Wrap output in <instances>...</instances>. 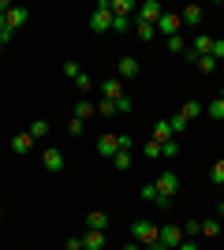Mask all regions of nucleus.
<instances>
[{
	"mask_svg": "<svg viewBox=\"0 0 224 250\" xmlns=\"http://www.w3.org/2000/svg\"><path fill=\"white\" fill-rule=\"evenodd\" d=\"M90 30H94V34H108V30H112V4H108V0H101V4L94 8V15H90Z\"/></svg>",
	"mask_w": 224,
	"mask_h": 250,
	"instance_id": "1",
	"label": "nucleus"
},
{
	"mask_svg": "<svg viewBox=\"0 0 224 250\" xmlns=\"http://www.w3.org/2000/svg\"><path fill=\"white\" fill-rule=\"evenodd\" d=\"M180 26H183V19L176 15V11H164V15L157 19V34L164 38V42H168V38H176V34H180Z\"/></svg>",
	"mask_w": 224,
	"mask_h": 250,
	"instance_id": "2",
	"label": "nucleus"
},
{
	"mask_svg": "<svg viewBox=\"0 0 224 250\" xmlns=\"http://www.w3.org/2000/svg\"><path fill=\"white\" fill-rule=\"evenodd\" d=\"M157 239L164 243L168 250H180V243H183V228H180V224H161V228H157Z\"/></svg>",
	"mask_w": 224,
	"mask_h": 250,
	"instance_id": "3",
	"label": "nucleus"
},
{
	"mask_svg": "<svg viewBox=\"0 0 224 250\" xmlns=\"http://www.w3.org/2000/svg\"><path fill=\"white\" fill-rule=\"evenodd\" d=\"M153 187H157V194H164V198H176V190H180V176H176V172H161V176L153 179Z\"/></svg>",
	"mask_w": 224,
	"mask_h": 250,
	"instance_id": "4",
	"label": "nucleus"
},
{
	"mask_svg": "<svg viewBox=\"0 0 224 250\" xmlns=\"http://www.w3.org/2000/svg\"><path fill=\"white\" fill-rule=\"evenodd\" d=\"M131 235H135V243H142V247L157 243V228H153L149 220H135V224H131Z\"/></svg>",
	"mask_w": 224,
	"mask_h": 250,
	"instance_id": "5",
	"label": "nucleus"
},
{
	"mask_svg": "<svg viewBox=\"0 0 224 250\" xmlns=\"http://www.w3.org/2000/svg\"><path fill=\"white\" fill-rule=\"evenodd\" d=\"M164 15V8H161L157 0H142V8H139V19L149 22V26H157V19Z\"/></svg>",
	"mask_w": 224,
	"mask_h": 250,
	"instance_id": "6",
	"label": "nucleus"
},
{
	"mask_svg": "<svg viewBox=\"0 0 224 250\" xmlns=\"http://www.w3.org/2000/svg\"><path fill=\"white\" fill-rule=\"evenodd\" d=\"M26 19H30V11L22 8V4H11V11L4 15V22H8V34H15V30H19V26H22Z\"/></svg>",
	"mask_w": 224,
	"mask_h": 250,
	"instance_id": "7",
	"label": "nucleus"
},
{
	"mask_svg": "<svg viewBox=\"0 0 224 250\" xmlns=\"http://www.w3.org/2000/svg\"><path fill=\"white\" fill-rule=\"evenodd\" d=\"M41 165H45V172H53V176H56V172H64V153H60V149H45V153H41Z\"/></svg>",
	"mask_w": 224,
	"mask_h": 250,
	"instance_id": "8",
	"label": "nucleus"
},
{
	"mask_svg": "<svg viewBox=\"0 0 224 250\" xmlns=\"http://www.w3.org/2000/svg\"><path fill=\"white\" fill-rule=\"evenodd\" d=\"M97 153L112 161V157L120 153V135H101V138H97Z\"/></svg>",
	"mask_w": 224,
	"mask_h": 250,
	"instance_id": "9",
	"label": "nucleus"
},
{
	"mask_svg": "<svg viewBox=\"0 0 224 250\" xmlns=\"http://www.w3.org/2000/svg\"><path fill=\"white\" fill-rule=\"evenodd\" d=\"M135 75H139V60H135V56H120L116 79H135Z\"/></svg>",
	"mask_w": 224,
	"mask_h": 250,
	"instance_id": "10",
	"label": "nucleus"
},
{
	"mask_svg": "<svg viewBox=\"0 0 224 250\" xmlns=\"http://www.w3.org/2000/svg\"><path fill=\"white\" fill-rule=\"evenodd\" d=\"M101 94H105V101H120V97H123V83L112 75V79H105V83H101Z\"/></svg>",
	"mask_w": 224,
	"mask_h": 250,
	"instance_id": "11",
	"label": "nucleus"
},
{
	"mask_svg": "<svg viewBox=\"0 0 224 250\" xmlns=\"http://www.w3.org/2000/svg\"><path fill=\"white\" fill-rule=\"evenodd\" d=\"M191 52H194V56H209V52H213V38L194 34V38H191Z\"/></svg>",
	"mask_w": 224,
	"mask_h": 250,
	"instance_id": "12",
	"label": "nucleus"
},
{
	"mask_svg": "<svg viewBox=\"0 0 224 250\" xmlns=\"http://www.w3.org/2000/svg\"><path fill=\"white\" fill-rule=\"evenodd\" d=\"M108 224H112V220H108V213H101V209H97V213H90V217H86V228H90V231H105Z\"/></svg>",
	"mask_w": 224,
	"mask_h": 250,
	"instance_id": "13",
	"label": "nucleus"
},
{
	"mask_svg": "<svg viewBox=\"0 0 224 250\" xmlns=\"http://www.w3.org/2000/svg\"><path fill=\"white\" fill-rule=\"evenodd\" d=\"M30 146H34V138H30V131H22V135H15L11 138V149H15V153H30Z\"/></svg>",
	"mask_w": 224,
	"mask_h": 250,
	"instance_id": "14",
	"label": "nucleus"
},
{
	"mask_svg": "<svg viewBox=\"0 0 224 250\" xmlns=\"http://www.w3.org/2000/svg\"><path fill=\"white\" fill-rule=\"evenodd\" d=\"M153 142H172V124L168 120H157V124H153Z\"/></svg>",
	"mask_w": 224,
	"mask_h": 250,
	"instance_id": "15",
	"label": "nucleus"
},
{
	"mask_svg": "<svg viewBox=\"0 0 224 250\" xmlns=\"http://www.w3.org/2000/svg\"><path fill=\"white\" fill-rule=\"evenodd\" d=\"M183 22H187V26H198V22H202V8H198V4H187V8H183V15H180Z\"/></svg>",
	"mask_w": 224,
	"mask_h": 250,
	"instance_id": "16",
	"label": "nucleus"
},
{
	"mask_svg": "<svg viewBox=\"0 0 224 250\" xmlns=\"http://www.w3.org/2000/svg\"><path fill=\"white\" fill-rule=\"evenodd\" d=\"M131 165H135V157H131V149H120V153L112 157V168H116V172H127Z\"/></svg>",
	"mask_w": 224,
	"mask_h": 250,
	"instance_id": "17",
	"label": "nucleus"
},
{
	"mask_svg": "<svg viewBox=\"0 0 224 250\" xmlns=\"http://www.w3.org/2000/svg\"><path fill=\"white\" fill-rule=\"evenodd\" d=\"M131 11H135V0H112V15L116 19H127Z\"/></svg>",
	"mask_w": 224,
	"mask_h": 250,
	"instance_id": "18",
	"label": "nucleus"
},
{
	"mask_svg": "<svg viewBox=\"0 0 224 250\" xmlns=\"http://www.w3.org/2000/svg\"><path fill=\"white\" fill-rule=\"evenodd\" d=\"M82 247H86V250H101V247H105V231H86Z\"/></svg>",
	"mask_w": 224,
	"mask_h": 250,
	"instance_id": "19",
	"label": "nucleus"
},
{
	"mask_svg": "<svg viewBox=\"0 0 224 250\" xmlns=\"http://www.w3.org/2000/svg\"><path fill=\"white\" fill-rule=\"evenodd\" d=\"M94 112H97V104H90V101H79V104H75V120H82V124H86Z\"/></svg>",
	"mask_w": 224,
	"mask_h": 250,
	"instance_id": "20",
	"label": "nucleus"
},
{
	"mask_svg": "<svg viewBox=\"0 0 224 250\" xmlns=\"http://www.w3.org/2000/svg\"><path fill=\"white\" fill-rule=\"evenodd\" d=\"M180 116H187V120H198V116H202V101H183Z\"/></svg>",
	"mask_w": 224,
	"mask_h": 250,
	"instance_id": "21",
	"label": "nucleus"
},
{
	"mask_svg": "<svg viewBox=\"0 0 224 250\" xmlns=\"http://www.w3.org/2000/svg\"><path fill=\"white\" fill-rule=\"evenodd\" d=\"M205 116H209V120H221V124H224V97H221V101H209V104H205Z\"/></svg>",
	"mask_w": 224,
	"mask_h": 250,
	"instance_id": "22",
	"label": "nucleus"
},
{
	"mask_svg": "<svg viewBox=\"0 0 224 250\" xmlns=\"http://www.w3.org/2000/svg\"><path fill=\"white\" fill-rule=\"evenodd\" d=\"M49 131H53V127H49V120H34V124H30V138H45Z\"/></svg>",
	"mask_w": 224,
	"mask_h": 250,
	"instance_id": "23",
	"label": "nucleus"
},
{
	"mask_svg": "<svg viewBox=\"0 0 224 250\" xmlns=\"http://www.w3.org/2000/svg\"><path fill=\"white\" fill-rule=\"evenodd\" d=\"M135 30H139L142 42H153V38H157V26H149V22H142V19H139V26H135Z\"/></svg>",
	"mask_w": 224,
	"mask_h": 250,
	"instance_id": "24",
	"label": "nucleus"
},
{
	"mask_svg": "<svg viewBox=\"0 0 224 250\" xmlns=\"http://www.w3.org/2000/svg\"><path fill=\"white\" fill-rule=\"evenodd\" d=\"M221 231H224V224H221V220H205V224H202V235H209V239H217Z\"/></svg>",
	"mask_w": 224,
	"mask_h": 250,
	"instance_id": "25",
	"label": "nucleus"
},
{
	"mask_svg": "<svg viewBox=\"0 0 224 250\" xmlns=\"http://www.w3.org/2000/svg\"><path fill=\"white\" fill-rule=\"evenodd\" d=\"M194 67H198L202 75H209V71H217V60H213V56H198V63H194Z\"/></svg>",
	"mask_w": 224,
	"mask_h": 250,
	"instance_id": "26",
	"label": "nucleus"
},
{
	"mask_svg": "<svg viewBox=\"0 0 224 250\" xmlns=\"http://www.w3.org/2000/svg\"><path fill=\"white\" fill-rule=\"evenodd\" d=\"M198 231H202V220H187V224H183V239H194Z\"/></svg>",
	"mask_w": 224,
	"mask_h": 250,
	"instance_id": "27",
	"label": "nucleus"
},
{
	"mask_svg": "<svg viewBox=\"0 0 224 250\" xmlns=\"http://www.w3.org/2000/svg\"><path fill=\"white\" fill-rule=\"evenodd\" d=\"M168 49L176 52V56H183V52H187V42H183L180 34H176V38H168Z\"/></svg>",
	"mask_w": 224,
	"mask_h": 250,
	"instance_id": "28",
	"label": "nucleus"
},
{
	"mask_svg": "<svg viewBox=\"0 0 224 250\" xmlns=\"http://www.w3.org/2000/svg\"><path fill=\"white\" fill-rule=\"evenodd\" d=\"M161 157H180V146H176V142H161Z\"/></svg>",
	"mask_w": 224,
	"mask_h": 250,
	"instance_id": "29",
	"label": "nucleus"
},
{
	"mask_svg": "<svg viewBox=\"0 0 224 250\" xmlns=\"http://www.w3.org/2000/svg\"><path fill=\"white\" fill-rule=\"evenodd\" d=\"M64 75H67V79H71V83H75V79L82 75V67H79V63H75V60H67V63H64Z\"/></svg>",
	"mask_w": 224,
	"mask_h": 250,
	"instance_id": "30",
	"label": "nucleus"
},
{
	"mask_svg": "<svg viewBox=\"0 0 224 250\" xmlns=\"http://www.w3.org/2000/svg\"><path fill=\"white\" fill-rule=\"evenodd\" d=\"M209 176H213V183H217V187H224V161H217Z\"/></svg>",
	"mask_w": 224,
	"mask_h": 250,
	"instance_id": "31",
	"label": "nucleus"
},
{
	"mask_svg": "<svg viewBox=\"0 0 224 250\" xmlns=\"http://www.w3.org/2000/svg\"><path fill=\"white\" fill-rule=\"evenodd\" d=\"M75 86H79V94H86V90H94V79H90V75H79Z\"/></svg>",
	"mask_w": 224,
	"mask_h": 250,
	"instance_id": "32",
	"label": "nucleus"
},
{
	"mask_svg": "<svg viewBox=\"0 0 224 250\" xmlns=\"http://www.w3.org/2000/svg\"><path fill=\"white\" fill-rule=\"evenodd\" d=\"M97 116H116V101H101L97 104Z\"/></svg>",
	"mask_w": 224,
	"mask_h": 250,
	"instance_id": "33",
	"label": "nucleus"
},
{
	"mask_svg": "<svg viewBox=\"0 0 224 250\" xmlns=\"http://www.w3.org/2000/svg\"><path fill=\"white\" fill-rule=\"evenodd\" d=\"M142 202H149V206L157 202V187H153V183H146V187H142Z\"/></svg>",
	"mask_w": 224,
	"mask_h": 250,
	"instance_id": "34",
	"label": "nucleus"
},
{
	"mask_svg": "<svg viewBox=\"0 0 224 250\" xmlns=\"http://www.w3.org/2000/svg\"><path fill=\"white\" fill-rule=\"evenodd\" d=\"M142 153H146V157H161V142H153V138H149L146 146H142Z\"/></svg>",
	"mask_w": 224,
	"mask_h": 250,
	"instance_id": "35",
	"label": "nucleus"
},
{
	"mask_svg": "<svg viewBox=\"0 0 224 250\" xmlns=\"http://www.w3.org/2000/svg\"><path fill=\"white\" fill-rule=\"evenodd\" d=\"M153 209H157V213H168V209H172V198H164V194H157V202H153Z\"/></svg>",
	"mask_w": 224,
	"mask_h": 250,
	"instance_id": "36",
	"label": "nucleus"
},
{
	"mask_svg": "<svg viewBox=\"0 0 224 250\" xmlns=\"http://www.w3.org/2000/svg\"><path fill=\"white\" fill-rule=\"evenodd\" d=\"M127 26H131V19H116V15H112V30L116 34H127Z\"/></svg>",
	"mask_w": 224,
	"mask_h": 250,
	"instance_id": "37",
	"label": "nucleus"
},
{
	"mask_svg": "<svg viewBox=\"0 0 224 250\" xmlns=\"http://www.w3.org/2000/svg\"><path fill=\"white\" fill-rule=\"evenodd\" d=\"M209 56L221 63V60H224V42H217V38H213V52H209Z\"/></svg>",
	"mask_w": 224,
	"mask_h": 250,
	"instance_id": "38",
	"label": "nucleus"
},
{
	"mask_svg": "<svg viewBox=\"0 0 224 250\" xmlns=\"http://www.w3.org/2000/svg\"><path fill=\"white\" fill-rule=\"evenodd\" d=\"M168 124H172V131H183V127H187V116H180V112H176V116L168 120Z\"/></svg>",
	"mask_w": 224,
	"mask_h": 250,
	"instance_id": "39",
	"label": "nucleus"
},
{
	"mask_svg": "<svg viewBox=\"0 0 224 250\" xmlns=\"http://www.w3.org/2000/svg\"><path fill=\"white\" fill-rule=\"evenodd\" d=\"M67 135H82V120H75V116H71V124H67Z\"/></svg>",
	"mask_w": 224,
	"mask_h": 250,
	"instance_id": "40",
	"label": "nucleus"
},
{
	"mask_svg": "<svg viewBox=\"0 0 224 250\" xmlns=\"http://www.w3.org/2000/svg\"><path fill=\"white\" fill-rule=\"evenodd\" d=\"M116 112H131V97H127V94L116 101Z\"/></svg>",
	"mask_w": 224,
	"mask_h": 250,
	"instance_id": "41",
	"label": "nucleus"
},
{
	"mask_svg": "<svg viewBox=\"0 0 224 250\" xmlns=\"http://www.w3.org/2000/svg\"><path fill=\"white\" fill-rule=\"evenodd\" d=\"M64 250H82V239H75V235H71V239L64 243Z\"/></svg>",
	"mask_w": 224,
	"mask_h": 250,
	"instance_id": "42",
	"label": "nucleus"
},
{
	"mask_svg": "<svg viewBox=\"0 0 224 250\" xmlns=\"http://www.w3.org/2000/svg\"><path fill=\"white\" fill-rule=\"evenodd\" d=\"M180 250H198V243H194V239H183V243H180Z\"/></svg>",
	"mask_w": 224,
	"mask_h": 250,
	"instance_id": "43",
	"label": "nucleus"
},
{
	"mask_svg": "<svg viewBox=\"0 0 224 250\" xmlns=\"http://www.w3.org/2000/svg\"><path fill=\"white\" fill-rule=\"evenodd\" d=\"M146 250H168V247H164V243H161V239H157V243H149V247H146Z\"/></svg>",
	"mask_w": 224,
	"mask_h": 250,
	"instance_id": "44",
	"label": "nucleus"
},
{
	"mask_svg": "<svg viewBox=\"0 0 224 250\" xmlns=\"http://www.w3.org/2000/svg\"><path fill=\"white\" fill-rule=\"evenodd\" d=\"M120 250H142V247H139V243H123Z\"/></svg>",
	"mask_w": 224,
	"mask_h": 250,
	"instance_id": "45",
	"label": "nucleus"
},
{
	"mask_svg": "<svg viewBox=\"0 0 224 250\" xmlns=\"http://www.w3.org/2000/svg\"><path fill=\"white\" fill-rule=\"evenodd\" d=\"M4 30H8V22H4V15H0V34H4Z\"/></svg>",
	"mask_w": 224,
	"mask_h": 250,
	"instance_id": "46",
	"label": "nucleus"
},
{
	"mask_svg": "<svg viewBox=\"0 0 224 250\" xmlns=\"http://www.w3.org/2000/svg\"><path fill=\"white\" fill-rule=\"evenodd\" d=\"M221 224H224V206H221Z\"/></svg>",
	"mask_w": 224,
	"mask_h": 250,
	"instance_id": "47",
	"label": "nucleus"
},
{
	"mask_svg": "<svg viewBox=\"0 0 224 250\" xmlns=\"http://www.w3.org/2000/svg\"><path fill=\"white\" fill-rule=\"evenodd\" d=\"M221 97H224V86H221Z\"/></svg>",
	"mask_w": 224,
	"mask_h": 250,
	"instance_id": "48",
	"label": "nucleus"
},
{
	"mask_svg": "<svg viewBox=\"0 0 224 250\" xmlns=\"http://www.w3.org/2000/svg\"><path fill=\"white\" fill-rule=\"evenodd\" d=\"M0 217H4V209H0Z\"/></svg>",
	"mask_w": 224,
	"mask_h": 250,
	"instance_id": "49",
	"label": "nucleus"
},
{
	"mask_svg": "<svg viewBox=\"0 0 224 250\" xmlns=\"http://www.w3.org/2000/svg\"><path fill=\"white\" fill-rule=\"evenodd\" d=\"M0 52H4V45H0Z\"/></svg>",
	"mask_w": 224,
	"mask_h": 250,
	"instance_id": "50",
	"label": "nucleus"
}]
</instances>
